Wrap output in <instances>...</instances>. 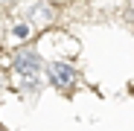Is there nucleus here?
<instances>
[{"label": "nucleus", "instance_id": "obj_3", "mask_svg": "<svg viewBox=\"0 0 134 131\" xmlns=\"http://www.w3.org/2000/svg\"><path fill=\"white\" fill-rule=\"evenodd\" d=\"M12 35H15V38H18V41H24V38H26V35H29V26H26V24H18V26H15V29H12Z\"/></svg>", "mask_w": 134, "mask_h": 131}, {"label": "nucleus", "instance_id": "obj_1", "mask_svg": "<svg viewBox=\"0 0 134 131\" xmlns=\"http://www.w3.org/2000/svg\"><path fill=\"white\" fill-rule=\"evenodd\" d=\"M38 73H41V61H38V55H20V58L15 61V76H18L20 82L32 84V82L38 79Z\"/></svg>", "mask_w": 134, "mask_h": 131}, {"label": "nucleus", "instance_id": "obj_2", "mask_svg": "<svg viewBox=\"0 0 134 131\" xmlns=\"http://www.w3.org/2000/svg\"><path fill=\"white\" fill-rule=\"evenodd\" d=\"M50 73H53V82H55V84H61V87H70V84H73V79H76V76H73V70L67 67V64H61V61H53V64H50Z\"/></svg>", "mask_w": 134, "mask_h": 131}]
</instances>
